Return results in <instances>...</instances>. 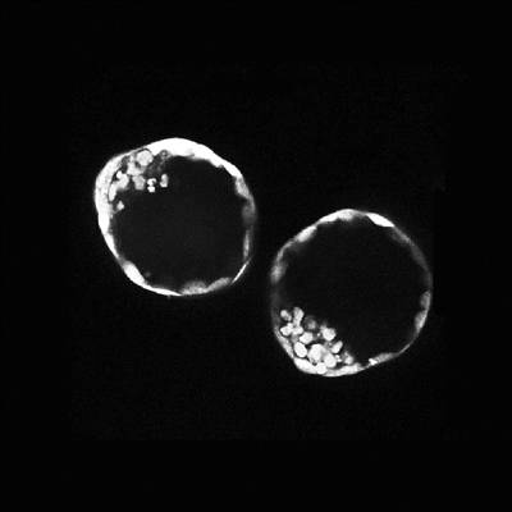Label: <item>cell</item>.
Segmentation results:
<instances>
[{
    "mask_svg": "<svg viewBox=\"0 0 512 512\" xmlns=\"http://www.w3.org/2000/svg\"><path fill=\"white\" fill-rule=\"evenodd\" d=\"M433 274L419 245L382 214L341 209L282 246L269 276L277 341L297 368L346 377L400 358L422 335Z\"/></svg>",
    "mask_w": 512,
    "mask_h": 512,
    "instance_id": "6da1fadb",
    "label": "cell"
},
{
    "mask_svg": "<svg viewBox=\"0 0 512 512\" xmlns=\"http://www.w3.org/2000/svg\"><path fill=\"white\" fill-rule=\"evenodd\" d=\"M94 203L113 258L153 294H212L253 259V192L235 164L196 141L171 137L109 159Z\"/></svg>",
    "mask_w": 512,
    "mask_h": 512,
    "instance_id": "7a4b0ae2",
    "label": "cell"
}]
</instances>
